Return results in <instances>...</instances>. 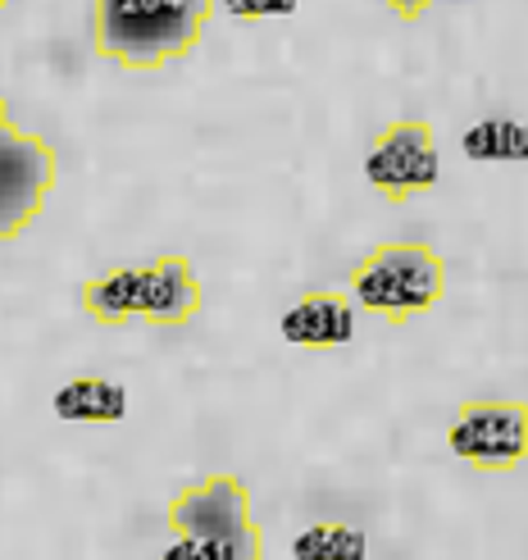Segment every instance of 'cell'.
I'll list each match as a JSON object with an SVG mask.
<instances>
[{
	"label": "cell",
	"mask_w": 528,
	"mask_h": 560,
	"mask_svg": "<svg viewBox=\"0 0 528 560\" xmlns=\"http://www.w3.org/2000/svg\"><path fill=\"white\" fill-rule=\"evenodd\" d=\"M214 0H96L92 37L109 65L155 73L201 46Z\"/></svg>",
	"instance_id": "cell-1"
},
{
	"label": "cell",
	"mask_w": 528,
	"mask_h": 560,
	"mask_svg": "<svg viewBox=\"0 0 528 560\" xmlns=\"http://www.w3.org/2000/svg\"><path fill=\"white\" fill-rule=\"evenodd\" d=\"M447 296V260L429 242H383L351 269V305L387 324H410Z\"/></svg>",
	"instance_id": "cell-2"
},
{
	"label": "cell",
	"mask_w": 528,
	"mask_h": 560,
	"mask_svg": "<svg viewBox=\"0 0 528 560\" xmlns=\"http://www.w3.org/2000/svg\"><path fill=\"white\" fill-rule=\"evenodd\" d=\"M55 183H60V155L42 132L19 128L10 105L0 96V242L23 237L42 219Z\"/></svg>",
	"instance_id": "cell-3"
},
{
	"label": "cell",
	"mask_w": 528,
	"mask_h": 560,
	"mask_svg": "<svg viewBox=\"0 0 528 560\" xmlns=\"http://www.w3.org/2000/svg\"><path fill=\"white\" fill-rule=\"evenodd\" d=\"M169 528L178 538L224 542L237 551L265 556V534L251 515V488L237 474H206L201 483L183 488L169 501Z\"/></svg>",
	"instance_id": "cell-4"
},
{
	"label": "cell",
	"mask_w": 528,
	"mask_h": 560,
	"mask_svg": "<svg viewBox=\"0 0 528 560\" xmlns=\"http://www.w3.org/2000/svg\"><path fill=\"white\" fill-rule=\"evenodd\" d=\"M365 183L392 206H406L414 196H429L442 183L437 132L429 119H392L369 137L365 151Z\"/></svg>",
	"instance_id": "cell-5"
},
{
	"label": "cell",
	"mask_w": 528,
	"mask_h": 560,
	"mask_svg": "<svg viewBox=\"0 0 528 560\" xmlns=\"http://www.w3.org/2000/svg\"><path fill=\"white\" fill-rule=\"evenodd\" d=\"M447 446L469 469L479 474H511L528 456V410L515 397H492V401H465L451 424Z\"/></svg>",
	"instance_id": "cell-6"
},
{
	"label": "cell",
	"mask_w": 528,
	"mask_h": 560,
	"mask_svg": "<svg viewBox=\"0 0 528 560\" xmlns=\"http://www.w3.org/2000/svg\"><path fill=\"white\" fill-rule=\"evenodd\" d=\"M206 301L201 273L187 256L169 250V256H155L151 265H142V315L151 328H183L197 319Z\"/></svg>",
	"instance_id": "cell-7"
},
{
	"label": "cell",
	"mask_w": 528,
	"mask_h": 560,
	"mask_svg": "<svg viewBox=\"0 0 528 560\" xmlns=\"http://www.w3.org/2000/svg\"><path fill=\"white\" fill-rule=\"evenodd\" d=\"M278 332L296 351H338L355 338V305L347 292L332 288L301 292L278 319Z\"/></svg>",
	"instance_id": "cell-8"
},
{
	"label": "cell",
	"mask_w": 528,
	"mask_h": 560,
	"mask_svg": "<svg viewBox=\"0 0 528 560\" xmlns=\"http://www.w3.org/2000/svg\"><path fill=\"white\" fill-rule=\"evenodd\" d=\"M50 410L64 419V424H96L109 429L128 415V387L105 378V374H78L69 383H60V392L50 397Z\"/></svg>",
	"instance_id": "cell-9"
},
{
	"label": "cell",
	"mask_w": 528,
	"mask_h": 560,
	"mask_svg": "<svg viewBox=\"0 0 528 560\" xmlns=\"http://www.w3.org/2000/svg\"><path fill=\"white\" fill-rule=\"evenodd\" d=\"M82 315L105 324V328H124L142 315V265H119L105 269L78 288Z\"/></svg>",
	"instance_id": "cell-10"
},
{
	"label": "cell",
	"mask_w": 528,
	"mask_h": 560,
	"mask_svg": "<svg viewBox=\"0 0 528 560\" xmlns=\"http://www.w3.org/2000/svg\"><path fill=\"white\" fill-rule=\"evenodd\" d=\"M460 151L474 164H519L528 155V132L515 115H488L465 128Z\"/></svg>",
	"instance_id": "cell-11"
},
{
	"label": "cell",
	"mask_w": 528,
	"mask_h": 560,
	"mask_svg": "<svg viewBox=\"0 0 528 560\" xmlns=\"http://www.w3.org/2000/svg\"><path fill=\"white\" fill-rule=\"evenodd\" d=\"M365 556H369L365 528L342 524V520L310 524L292 538V560H365Z\"/></svg>",
	"instance_id": "cell-12"
},
{
	"label": "cell",
	"mask_w": 528,
	"mask_h": 560,
	"mask_svg": "<svg viewBox=\"0 0 528 560\" xmlns=\"http://www.w3.org/2000/svg\"><path fill=\"white\" fill-rule=\"evenodd\" d=\"M160 560H265V556H251V551H237V547H224V542H201V538H178L174 547H164Z\"/></svg>",
	"instance_id": "cell-13"
},
{
	"label": "cell",
	"mask_w": 528,
	"mask_h": 560,
	"mask_svg": "<svg viewBox=\"0 0 528 560\" xmlns=\"http://www.w3.org/2000/svg\"><path fill=\"white\" fill-rule=\"evenodd\" d=\"M237 23H269V19H292L301 0H219Z\"/></svg>",
	"instance_id": "cell-14"
},
{
	"label": "cell",
	"mask_w": 528,
	"mask_h": 560,
	"mask_svg": "<svg viewBox=\"0 0 528 560\" xmlns=\"http://www.w3.org/2000/svg\"><path fill=\"white\" fill-rule=\"evenodd\" d=\"M383 5L387 10H392L397 19H406V23H414V19H424L433 5H437V0H383Z\"/></svg>",
	"instance_id": "cell-15"
},
{
	"label": "cell",
	"mask_w": 528,
	"mask_h": 560,
	"mask_svg": "<svg viewBox=\"0 0 528 560\" xmlns=\"http://www.w3.org/2000/svg\"><path fill=\"white\" fill-rule=\"evenodd\" d=\"M0 5H10V0H0Z\"/></svg>",
	"instance_id": "cell-16"
}]
</instances>
